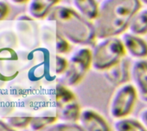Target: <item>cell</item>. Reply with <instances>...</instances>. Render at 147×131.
I'll return each instance as SVG.
<instances>
[{
  "instance_id": "6da1fadb",
  "label": "cell",
  "mask_w": 147,
  "mask_h": 131,
  "mask_svg": "<svg viewBox=\"0 0 147 131\" xmlns=\"http://www.w3.org/2000/svg\"><path fill=\"white\" fill-rule=\"evenodd\" d=\"M139 8L138 0H101L93 21L96 38L120 36Z\"/></svg>"
},
{
  "instance_id": "7a4b0ae2",
  "label": "cell",
  "mask_w": 147,
  "mask_h": 131,
  "mask_svg": "<svg viewBox=\"0 0 147 131\" xmlns=\"http://www.w3.org/2000/svg\"><path fill=\"white\" fill-rule=\"evenodd\" d=\"M46 19L53 22L56 31L73 44L87 46L96 38L93 22L81 16L73 7L56 5Z\"/></svg>"
},
{
  "instance_id": "3957f363",
  "label": "cell",
  "mask_w": 147,
  "mask_h": 131,
  "mask_svg": "<svg viewBox=\"0 0 147 131\" xmlns=\"http://www.w3.org/2000/svg\"><path fill=\"white\" fill-rule=\"evenodd\" d=\"M125 55V50L119 36L98 38L91 49L92 68L105 71L120 62Z\"/></svg>"
},
{
  "instance_id": "277c9868",
  "label": "cell",
  "mask_w": 147,
  "mask_h": 131,
  "mask_svg": "<svg viewBox=\"0 0 147 131\" xmlns=\"http://www.w3.org/2000/svg\"><path fill=\"white\" fill-rule=\"evenodd\" d=\"M92 68L91 50L82 46L74 50L67 59V67L61 75V83L68 87L77 85Z\"/></svg>"
},
{
  "instance_id": "5b68a950",
  "label": "cell",
  "mask_w": 147,
  "mask_h": 131,
  "mask_svg": "<svg viewBox=\"0 0 147 131\" xmlns=\"http://www.w3.org/2000/svg\"><path fill=\"white\" fill-rule=\"evenodd\" d=\"M138 99L137 91L132 83H124L113 91L108 106L111 117L114 120L128 116L132 111Z\"/></svg>"
},
{
  "instance_id": "8992f818",
  "label": "cell",
  "mask_w": 147,
  "mask_h": 131,
  "mask_svg": "<svg viewBox=\"0 0 147 131\" xmlns=\"http://www.w3.org/2000/svg\"><path fill=\"white\" fill-rule=\"evenodd\" d=\"M130 77L134 86L138 97L144 102H147V60L137 59L133 62Z\"/></svg>"
},
{
  "instance_id": "52a82bcc",
  "label": "cell",
  "mask_w": 147,
  "mask_h": 131,
  "mask_svg": "<svg viewBox=\"0 0 147 131\" xmlns=\"http://www.w3.org/2000/svg\"><path fill=\"white\" fill-rule=\"evenodd\" d=\"M77 122L83 131H109L112 129L107 121L100 114L90 109L81 110Z\"/></svg>"
},
{
  "instance_id": "ba28073f",
  "label": "cell",
  "mask_w": 147,
  "mask_h": 131,
  "mask_svg": "<svg viewBox=\"0 0 147 131\" xmlns=\"http://www.w3.org/2000/svg\"><path fill=\"white\" fill-rule=\"evenodd\" d=\"M125 53L135 59H145L147 57V42L140 36L128 31L123 32L119 37Z\"/></svg>"
},
{
  "instance_id": "9c48e42d",
  "label": "cell",
  "mask_w": 147,
  "mask_h": 131,
  "mask_svg": "<svg viewBox=\"0 0 147 131\" xmlns=\"http://www.w3.org/2000/svg\"><path fill=\"white\" fill-rule=\"evenodd\" d=\"M29 2V15L35 19H42L58 5L60 0H30Z\"/></svg>"
},
{
  "instance_id": "30bf717a",
  "label": "cell",
  "mask_w": 147,
  "mask_h": 131,
  "mask_svg": "<svg viewBox=\"0 0 147 131\" xmlns=\"http://www.w3.org/2000/svg\"><path fill=\"white\" fill-rule=\"evenodd\" d=\"M104 75L110 83L118 86L128 81L130 71L128 70V65L126 62H125L123 58L120 62L113 65V67L105 71Z\"/></svg>"
},
{
  "instance_id": "8fae6325",
  "label": "cell",
  "mask_w": 147,
  "mask_h": 131,
  "mask_svg": "<svg viewBox=\"0 0 147 131\" xmlns=\"http://www.w3.org/2000/svg\"><path fill=\"white\" fill-rule=\"evenodd\" d=\"M126 31L137 36L147 34V8H139L131 18Z\"/></svg>"
},
{
  "instance_id": "7c38bea8",
  "label": "cell",
  "mask_w": 147,
  "mask_h": 131,
  "mask_svg": "<svg viewBox=\"0 0 147 131\" xmlns=\"http://www.w3.org/2000/svg\"><path fill=\"white\" fill-rule=\"evenodd\" d=\"M72 7L81 16L89 21H94L98 14L99 4L96 0H71Z\"/></svg>"
},
{
  "instance_id": "4fadbf2b",
  "label": "cell",
  "mask_w": 147,
  "mask_h": 131,
  "mask_svg": "<svg viewBox=\"0 0 147 131\" xmlns=\"http://www.w3.org/2000/svg\"><path fill=\"white\" fill-rule=\"evenodd\" d=\"M81 110L82 109L77 101H73L60 108H57L56 115L60 121L77 122Z\"/></svg>"
},
{
  "instance_id": "5bb4252c",
  "label": "cell",
  "mask_w": 147,
  "mask_h": 131,
  "mask_svg": "<svg viewBox=\"0 0 147 131\" xmlns=\"http://www.w3.org/2000/svg\"><path fill=\"white\" fill-rule=\"evenodd\" d=\"M112 129L115 131H145L139 120L127 116L115 119Z\"/></svg>"
},
{
  "instance_id": "9a60e30c",
  "label": "cell",
  "mask_w": 147,
  "mask_h": 131,
  "mask_svg": "<svg viewBox=\"0 0 147 131\" xmlns=\"http://www.w3.org/2000/svg\"><path fill=\"white\" fill-rule=\"evenodd\" d=\"M76 101V96L68 86L62 83L57 84L55 89V102L56 108H60L68 102Z\"/></svg>"
},
{
  "instance_id": "2e32d148",
  "label": "cell",
  "mask_w": 147,
  "mask_h": 131,
  "mask_svg": "<svg viewBox=\"0 0 147 131\" xmlns=\"http://www.w3.org/2000/svg\"><path fill=\"white\" fill-rule=\"evenodd\" d=\"M58 120L56 114L55 115H39V116H32L30 128L31 130L38 131V130H45L49 126L55 123Z\"/></svg>"
},
{
  "instance_id": "e0dca14e",
  "label": "cell",
  "mask_w": 147,
  "mask_h": 131,
  "mask_svg": "<svg viewBox=\"0 0 147 131\" xmlns=\"http://www.w3.org/2000/svg\"><path fill=\"white\" fill-rule=\"evenodd\" d=\"M45 130L47 131H83L78 122H71L61 121L55 122L49 126Z\"/></svg>"
},
{
  "instance_id": "ac0fdd59",
  "label": "cell",
  "mask_w": 147,
  "mask_h": 131,
  "mask_svg": "<svg viewBox=\"0 0 147 131\" xmlns=\"http://www.w3.org/2000/svg\"><path fill=\"white\" fill-rule=\"evenodd\" d=\"M32 116L24 115V116H12L9 117L6 120V122L13 128H24L30 125Z\"/></svg>"
},
{
  "instance_id": "d6986e66",
  "label": "cell",
  "mask_w": 147,
  "mask_h": 131,
  "mask_svg": "<svg viewBox=\"0 0 147 131\" xmlns=\"http://www.w3.org/2000/svg\"><path fill=\"white\" fill-rule=\"evenodd\" d=\"M70 42L66 39L62 35L58 33L56 31V37H55V51L59 55H62L65 53H67L69 50L71 49L70 47Z\"/></svg>"
},
{
  "instance_id": "ffe728a7",
  "label": "cell",
  "mask_w": 147,
  "mask_h": 131,
  "mask_svg": "<svg viewBox=\"0 0 147 131\" xmlns=\"http://www.w3.org/2000/svg\"><path fill=\"white\" fill-rule=\"evenodd\" d=\"M54 69H55V73L56 75H61L65 72L67 67V59L64 58L61 55H56L55 56V61H54Z\"/></svg>"
},
{
  "instance_id": "44dd1931",
  "label": "cell",
  "mask_w": 147,
  "mask_h": 131,
  "mask_svg": "<svg viewBox=\"0 0 147 131\" xmlns=\"http://www.w3.org/2000/svg\"><path fill=\"white\" fill-rule=\"evenodd\" d=\"M9 12V6L6 3L0 1V20H3L6 18Z\"/></svg>"
},
{
  "instance_id": "7402d4cb",
  "label": "cell",
  "mask_w": 147,
  "mask_h": 131,
  "mask_svg": "<svg viewBox=\"0 0 147 131\" xmlns=\"http://www.w3.org/2000/svg\"><path fill=\"white\" fill-rule=\"evenodd\" d=\"M138 120L141 122V124L143 125V127L144 128L145 131H147V109H144V110H142L140 112Z\"/></svg>"
},
{
  "instance_id": "603a6c76",
  "label": "cell",
  "mask_w": 147,
  "mask_h": 131,
  "mask_svg": "<svg viewBox=\"0 0 147 131\" xmlns=\"http://www.w3.org/2000/svg\"><path fill=\"white\" fill-rule=\"evenodd\" d=\"M13 130V128L7 123L0 120V131H11Z\"/></svg>"
},
{
  "instance_id": "cb8c5ba5",
  "label": "cell",
  "mask_w": 147,
  "mask_h": 131,
  "mask_svg": "<svg viewBox=\"0 0 147 131\" xmlns=\"http://www.w3.org/2000/svg\"><path fill=\"white\" fill-rule=\"evenodd\" d=\"M18 20H32L33 18H30V17H28V16H26V15H23V16H21L20 18H18Z\"/></svg>"
},
{
  "instance_id": "d4e9b609",
  "label": "cell",
  "mask_w": 147,
  "mask_h": 131,
  "mask_svg": "<svg viewBox=\"0 0 147 131\" xmlns=\"http://www.w3.org/2000/svg\"><path fill=\"white\" fill-rule=\"evenodd\" d=\"M11 1L15 3V4H24V3L30 1V0H11Z\"/></svg>"
},
{
  "instance_id": "484cf974",
  "label": "cell",
  "mask_w": 147,
  "mask_h": 131,
  "mask_svg": "<svg viewBox=\"0 0 147 131\" xmlns=\"http://www.w3.org/2000/svg\"><path fill=\"white\" fill-rule=\"evenodd\" d=\"M138 1H139L141 4H143V5H147V0H138Z\"/></svg>"
}]
</instances>
